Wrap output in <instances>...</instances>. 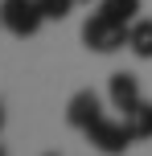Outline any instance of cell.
<instances>
[{
  "mask_svg": "<svg viewBox=\"0 0 152 156\" xmlns=\"http://www.w3.org/2000/svg\"><path fill=\"white\" fill-rule=\"evenodd\" d=\"M99 12H103L107 21H115V25H132L136 12H140V0H103Z\"/></svg>",
  "mask_w": 152,
  "mask_h": 156,
  "instance_id": "8",
  "label": "cell"
},
{
  "mask_svg": "<svg viewBox=\"0 0 152 156\" xmlns=\"http://www.w3.org/2000/svg\"><path fill=\"white\" fill-rule=\"evenodd\" d=\"M41 21H45V12L37 0H0V25L12 37H33L41 29Z\"/></svg>",
  "mask_w": 152,
  "mask_h": 156,
  "instance_id": "3",
  "label": "cell"
},
{
  "mask_svg": "<svg viewBox=\"0 0 152 156\" xmlns=\"http://www.w3.org/2000/svg\"><path fill=\"white\" fill-rule=\"evenodd\" d=\"M128 29L132 25H115V21H107V16L95 8V12L82 21V45L95 49V54H115V49L128 45Z\"/></svg>",
  "mask_w": 152,
  "mask_h": 156,
  "instance_id": "1",
  "label": "cell"
},
{
  "mask_svg": "<svg viewBox=\"0 0 152 156\" xmlns=\"http://www.w3.org/2000/svg\"><path fill=\"white\" fill-rule=\"evenodd\" d=\"M0 156H4V148H0Z\"/></svg>",
  "mask_w": 152,
  "mask_h": 156,
  "instance_id": "12",
  "label": "cell"
},
{
  "mask_svg": "<svg viewBox=\"0 0 152 156\" xmlns=\"http://www.w3.org/2000/svg\"><path fill=\"white\" fill-rule=\"evenodd\" d=\"M37 4H41V12H45V21H66L78 0H37Z\"/></svg>",
  "mask_w": 152,
  "mask_h": 156,
  "instance_id": "9",
  "label": "cell"
},
{
  "mask_svg": "<svg viewBox=\"0 0 152 156\" xmlns=\"http://www.w3.org/2000/svg\"><path fill=\"white\" fill-rule=\"evenodd\" d=\"M107 99H111V107L115 111H123L128 115L132 107H136L144 94H140V78L136 74H128V70H119V74H111V86H107Z\"/></svg>",
  "mask_w": 152,
  "mask_h": 156,
  "instance_id": "5",
  "label": "cell"
},
{
  "mask_svg": "<svg viewBox=\"0 0 152 156\" xmlns=\"http://www.w3.org/2000/svg\"><path fill=\"white\" fill-rule=\"evenodd\" d=\"M128 49L136 58H152V16H136L128 29Z\"/></svg>",
  "mask_w": 152,
  "mask_h": 156,
  "instance_id": "6",
  "label": "cell"
},
{
  "mask_svg": "<svg viewBox=\"0 0 152 156\" xmlns=\"http://www.w3.org/2000/svg\"><path fill=\"white\" fill-rule=\"evenodd\" d=\"M95 119H103V99H99L95 90H78L70 103H66V123H70V127L87 132Z\"/></svg>",
  "mask_w": 152,
  "mask_h": 156,
  "instance_id": "4",
  "label": "cell"
},
{
  "mask_svg": "<svg viewBox=\"0 0 152 156\" xmlns=\"http://www.w3.org/2000/svg\"><path fill=\"white\" fill-rule=\"evenodd\" d=\"M0 127H4V107H0Z\"/></svg>",
  "mask_w": 152,
  "mask_h": 156,
  "instance_id": "10",
  "label": "cell"
},
{
  "mask_svg": "<svg viewBox=\"0 0 152 156\" xmlns=\"http://www.w3.org/2000/svg\"><path fill=\"white\" fill-rule=\"evenodd\" d=\"M123 119H128V127H132L136 140H152V103H148V99H140Z\"/></svg>",
  "mask_w": 152,
  "mask_h": 156,
  "instance_id": "7",
  "label": "cell"
},
{
  "mask_svg": "<svg viewBox=\"0 0 152 156\" xmlns=\"http://www.w3.org/2000/svg\"><path fill=\"white\" fill-rule=\"evenodd\" d=\"M82 136H87V140L95 144L103 156H123L132 144H136V136H132L128 119H107V115H103V119H95V123H90Z\"/></svg>",
  "mask_w": 152,
  "mask_h": 156,
  "instance_id": "2",
  "label": "cell"
},
{
  "mask_svg": "<svg viewBox=\"0 0 152 156\" xmlns=\"http://www.w3.org/2000/svg\"><path fill=\"white\" fill-rule=\"evenodd\" d=\"M45 156H58V152H45Z\"/></svg>",
  "mask_w": 152,
  "mask_h": 156,
  "instance_id": "11",
  "label": "cell"
}]
</instances>
